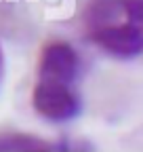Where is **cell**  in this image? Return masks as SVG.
Listing matches in <instances>:
<instances>
[{"label":"cell","instance_id":"cell-1","mask_svg":"<svg viewBox=\"0 0 143 152\" xmlns=\"http://www.w3.org/2000/svg\"><path fill=\"white\" fill-rule=\"evenodd\" d=\"M82 21L86 38L114 59L143 55V0H88Z\"/></svg>","mask_w":143,"mask_h":152},{"label":"cell","instance_id":"cell-2","mask_svg":"<svg viewBox=\"0 0 143 152\" xmlns=\"http://www.w3.org/2000/svg\"><path fill=\"white\" fill-rule=\"evenodd\" d=\"M34 110L51 123H67L80 116L82 99L74 85L38 78L32 95Z\"/></svg>","mask_w":143,"mask_h":152},{"label":"cell","instance_id":"cell-3","mask_svg":"<svg viewBox=\"0 0 143 152\" xmlns=\"http://www.w3.org/2000/svg\"><path fill=\"white\" fill-rule=\"evenodd\" d=\"M80 76V55L67 42H51L40 57L38 78L74 85Z\"/></svg>","mask_w":143,"mask_h":152},{"label":"cell","instance_id":"cell-4","mask_svg":"<svg viewBox=\"0 0 143 152\" xmlns=\"http://www.w3.org/2000/svg\"><path fill=\"white\" fill-rule=\"evenodd\" d=\"M0 152H69L65 144H53L48 140L17 131L0 133Z\"/></svg>","mask_w":143,"mask_h":152}]
</instances>
